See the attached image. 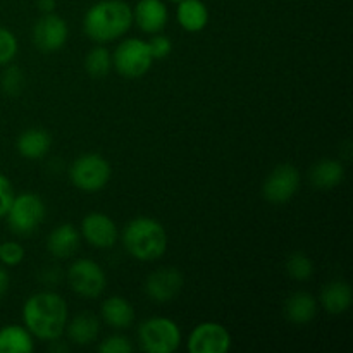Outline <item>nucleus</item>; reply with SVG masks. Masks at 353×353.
<instances>
[{
  "mask_svg": "<svg viewBox=\"0 0 353 353\" xmlns=\"http://www.w3.org/2000/svg\"><path fill=\"white\" fill-rule=\"evenodd\" d=\"M68 317V303L54 292L34 293L23 305L24 327L41 341L59 340L65 331Z\"/></svg>",
  "mask_w": 353,
  "mask_h": 353,
  "instance_id": "obj_1",
  "label": "nucleus"
},
{
  "mask_svg": "<svg viewBox=\"0 0 353 353\" xmlns=\"http://www.w3.org/2000/svg\"><path fill=\"white\" fill-rule=\"evenodd\" d=\"M133 24V9L124 0H100L85 14L83 30L90 40L109 43L126 34Z\"/></svg>",
  "mask_w": 353,
  "mask_h": 353,
  "instance_id": "obj_2",
  "label": "nucleus"
},
{
  "mask_svg": "<svg viewBox=\"0 0 353 353\" xmlns=\"http://www.w3.org/2000/svg\"><path fill=\"white\" fill-rule=\"evenodd\" d=\"M123 245L128 254L140 262H154L168 250V233L152 217H134L124 226Z\"/></svg>",
  "mask_w": 353,
  "mask_h": 353,
  "instance_id": "obj_3",
  "label": "nucleus"
},
{
  "mask_svg": "<svg viewBox=\"0 0 353 353\" xmlns=\"http://www.w3.org/2000/svg\"><path fill=\"white\" fill-rule=\"evenodd\" d=\"M138 343L148 353H172L181 345V330L169 317H150L138 327Z\"/></svg>",
  "mask_w": 353,
  "mask_h": 353,
  "instance_id": "obj_4",
  "label": "nucleus"
},
{
  "mask_svg": "<svg viewBox=\"0 0 353 353\" xmlns=\"http://www.w3.org/2000/svg\"><path fill=\"white\" fill-rule=\"evenodd\" d=\"M112 176L109 161L100 154H83L69 168V179L85 193H97L107 186Z\"/></svg>",
  "mask_w": 353,
  "mask_h": 353,
  "instance_id": "obj_5",
  "label": "nucleus"
},
{
  "mask_svg": "<svg viewBox=\"0 0 353 353\" xmlns=\"http://www.w3.org/2000/svg\"><path fill=\"white\" fill-rule=\"evenodd\" d=\"M154 57L148 43L141 38H126L117 45L112 54V68L123 78L137 79L147 74L152 68Z\"/></svg>",
  "mask_w": 353,
  "mask_h": 353,
  "instance_id": "obj_6",
  "label": "nucleus"
},
{
  "mask_svg": "<svg viewBox=\"0 0 353 353\" xmlns=\"http://www.w3.org/2000/svg\"><path fill=\"white\" fill-rule=\"evenodd\" d=\"M45 214H47L45 203L37 193H21V195L14 196L6 217L12 233L19 234V236H28L40 228L45 219Z\"/></svg>",
  "mask_w": 353,
  "mask_h": 353,
  "instance_id": "obj_7",
  "label": "nucleus"
},
{
  "mask_svg": "<svg viewBox=\"0 0 353 353\" xmlns=\"http://www.w3.org/2000/svg\"><path fill=\"white\" fill-rule=\"evenodd\" d=\"M68 281L72 292L83 299H99L107 288V276L102 265L90 259H78L68 271Z\"/></svg>",
  "mask_w": 353,
  "mask_h": 353,
  "instance_id": "obj_8",
  "label": "nucleus"
},
{
  "mask_svg": "<svg viewBox=\"0 0 353 353\" xmlns=\"http://www.w3.org/2000/svg\"><path fill=\"white\" fill-rule=\"evenodd\" d=\"M300 188V172L295 165L281 164L265 178L262 195L272 205H283L295 196Z\"/></svg>",
  "mask_w": 353,
  "mask_h": 353,
  "instance_id": "obj_9",
  "label": "nucleus"
},
{
  "mask_svg": "<svg viewBox=\"0 0 353 353\" xmlns=\"http://www.w3.org/2000/svg\"><path fill=\"white\" fill-rule=\"evenodd\" d=\"M69 38V26L61 16L50 12L43 14L40 19L34 23L33 28V41L37 48L43 54H54L59 52Z\"/></svg>",
  "mask_w": 353,
  "mask_h": 353,
  "instance_id": "obj_10",
  "label": "nucleus"
},
{
  "mask_svg": "<svg viewBox=\"0 0 353 353\" xmlns=\"http://www.w3.org/2000/svg\"><path fill=\"white\" fill-rule=\"evenodd\" d=\"M231 348V334L223 324L202 323L188 338L190 353H226Z\"/></svg>",
  "mask_w": 353,
  "mask_h": 353,
  "instance_id": "obj_11",
  "label": "nucleus"
},
{
  "mask_svg": "<svg viewBox=\"0 0 353 353\" xmlns=\"http://www.w3.org/2000/svg\"><path fill=\"white\" fill-rule=\"evenodd\" d=\"M183 288V274L174 268H161L145 281V293L155 303L172 302Z\"/></svg>",
  "mask_w": 353,
  "mask_h": 353,
  "instance_id": "obj_12",
  "label": "nucleus"
},
{
  "mask_svg": "<svg viewBox=\"0 0 353 353\" xmlns=\"http://www.w3.org/2000/svg\"><path fill=\"white\" fill-rule=\"evenodd\" d=\"M81 234L92 247L107 250L117 243L119 230L107 214L90 212L81 221Z\"/></svg>",
  "mask_w": 353,
  "mask_h": 353,
  "instance_id": "obj_13",
  "label": "nucleus"
},
{
  "mask_svg": "<svg viewBox=\"0 0 353 353\" xmlns=\"http://www.w3.org/2000/svg\"><path fill=\"white\" fill-rule=\"evenodd\" d=\"M133 21L143 33H161L169 21L168 7L162 0H140L133 10Z\"/></svg>",
  "mask_w": 353,
  "mask_h": 353,
  "instance_id": "obj_14",
  "label": "nucleus"
},
{
  "mask_svg": "<svg viewBox=\"0 0 353 353\" xmlns=\"http://www.w3.org/2000/svg\"><path fill=\"white\" fill-rule=\"evenodd\" d=\"M321 305L330 316H341L352 305V286L347 281L334 279L327 283L321 292Z\"/></svg>",
  "mask_w": 353,
  "mask_h": 353,
  "instance_id": "obj_15",
  "label": "nucleus"
},
{
  "mask_svg": "<svg viewBox=\"0 0 353 353\" xmlns=\"http://www.w3.org/2000/svg\"><path fill=\"white\" fill-rule=\"evenodd\" d=\"M79 231L72 224H61L47 238V250L55 259H69L79 248Z\"/></svg>",
  "mask_w": 353,
  "mask_h": 353,
  "instance_id": "obj_16",
  "label": "nucleus"
},
{
  "mask_svg": "<svg viewBox=\"0 0 353 353\" xmlns=\"http://www.w3.org/2000/svg\"><path fill=\"white\" fill-rule=\"evenodd\" d=\"M176 17L183 30L199 33L209 23V9L202 0H179Z\"/></svg>",
  "mask_w": 353,
  "mask_h": 353,
  "instance_id": "obj_17",
  "label": "nucleus"
},
{
  "mask_svg": "<svg viewBox=\"0 0 353 353\" xmlns=\"http://www.w3.org/2000/svg\"><path fill=\"white\" fill-rule=\"evenodd\" d=\"M65 331H68V338L72 343L79 345V347H86V345H92L99 338L100 323L92 312H81L72 317L71 323L65 324Z\"/></svg>",
  "mask_w": 353,
  "mask_h": 353,
  "instance_id": "obj_18",
  "label": "nucleus"
},
{
  "mask_svg": "<svg viewBox=\"0 0 353 353\" xmlns=\"http://www.w3.org/2000/svg\"><path fill=\"white\" fill-rule=\"evenodd\" d=\"M309 179L317 190H333L343 183L345 168L336 159H323L310 169Z\"/></svg>",
  "mask_w": 353,
  "mask_h": 353,
  "instance_id": "obj_19",
  "label": "nucleus"
},
{
  "mask_svg": "<svg viewBox=\"0 0 353 353\" xmlns=\"http://www.w3.org/2000/svg\"><path fill=\"white\" fill-rule=\"evenodd\" d=\"M52 137L43 128H30L17 138V152L24 159H41L50 150Z\"/></svg>",
  "mask_w": 353,
  "mask_h": 353,
  "instance_id": "obj_20",
  "label": "nucleus"
},
{
  "mask_svg": "<svg viewBox=\"0 0 353 353\" xmlns=\"http://www.w3.org/2000/svg\"><path fill=\"white\" fill-rule=\"evenodd\" d=\"M285 314L290 323L309 324L317 314V300L307 292H295L286 299Z\"/></svg>",
  "mask_w": 353,
  "mask_h": 353,
  "instance_id": "obj_21",
  "label": "nucleus"
},
{
  "mask_svg": "<svg viewBox=\"0 0 353 353\" xmlns=\"http://www.w3.org/2000/svg\"><path fill=\"white\" fill-rule=\"evenodd\" d=\"M102 319L114 330H128L134 321V309L123 296H110L102 303Z\"/></svg>",
  "mask_w": 353,
  "mask_h": 353,
  "instance_id": "obj_22",
  "label": "nucleus"
},
{
  "mask_svg": "<svg viewBox=\"0 0 353 353\" xmlns=\"http://www.w3.org/2000/svg\"><path fill=\"white\" fill-rule=\"evenodd\" d=\"M33 348V334L26 327L16 324L0 327V353H31Z\"/></svg>",
  "mask_w": 353,
  "mask_h": 353,
  "instance_id": "obj_23",
  "label": "nucleus"
},
{
  "mask_svg": "<svg viewBox=\"0 0 353 353\" xmlns=\"http://www.w3.org/2000/svg\"><path fill=\"white\" fill-rule=\"evenodd\" d=\"M85 69L92 78H105L112 69V54L102 45L92 48L85 57Z\"/></svg>",
  "mask_w": 353,
  "mask_h": 353,
  "instance_id": "obj_24",
  "label": "nucleus"
},
{
  "mask_svg": "<svg viewBox=\"0 0 353 353\" xmlns=\"http://www.w3.org/2000/svg\"><path fill=\"white\" fill-rule=\"evenodd\" d=\"M286 272L295 281H307L309 278H312L314 264L307 254H303V252H293L286 259Z\"/></svg>",
  "mask_w": 353,
  "mask_h": 353,
  "instance_id": "obj_25",
  "label": "nucleus"
},
{
  "mask_svg": "<svg viewBox=\"0 0 353 353\" xmlns=\"http://www.w3.org/2000/svg\"><path fill=\"white\" fill-rule=\"evenodd\" d=\"M0 86H2L3 93L9 97H17L24 88V74L17 65L7 64L6 71L2 72L0 78Z\"/></svg>",
  "mask_w": 353,
  "mask_h": 353,
  "instance_id": "obj_26",
  "label": "nucleus"
},
{
  "mask_svg": "<svg viewBox=\"0 0 353 353\" xmlns=\"http://www.w3.org/2000/svg\"><path fill=\"white\" fill-rule=\"evenodd\" d=\"M17 38L7 28L0 26V65H7L17 55Z\"/></svg>",
  "mask_w": 353,
  "mask_h": 353,
  "instance_id": "obj_27",
  "label": "nucleus"
},
{
  "mask_svg": "<svg viewBox=\"0 0 353 353\" xmlns=\"http://www.w3.org/2000/svg\"><path fill=\"white\" fill-rule=\"evenodd\" d=\"M24 261V248L17 241H6L0 243V262L3 265H19Z\"/></svg>",
  "mask_w": 353,
  "mask_h": 353,
  "instance_id": "obj_28",
  "label": "nucleus"
},
{
  "mask_svg": "<svg viewBox=\"0 0 353 353\" xmlns=\"http://www.w3.org/2000/svg\"><path fill=\"white\" fill-rule=\"evenodd\" d=\"M99 352L102 353H130L133 352V345L123 334H112V336L102 340L99 345Z\"/></svg>",
  "mask_w": 353,
  "mask_h": 353,
  "instance_id": "obj_29",
  "label": "nucleus"
},
{
  "mask_svg": "<svg viewBox=\"0 0 353 353\" xmlns=\"http://www.w3.org/2000/svg\"><path fill=\"white\" fill-rule=\"evenodd\" d=\"M147 43H148V48H150V54L152 57H154V61L155 59H165L172 52L171 38L164 37V34L161 33H155Z\"/></svg>",
  "mask_w": 353,
  "mask_h": 353,
  "instance_id": "obj_30",
  "label": "nucleus"
},
{
  "mask_svg": "<svg viewBox=\"0 0 353 353\" xmlns=\"http://www.w3.org/2000/svg\"><path fill=\"white\" fill-rule=\"evenodd\" d=\"M14 188H12V183L9 181L7 176H3L0 172V217H6L7 210H9L10 203L14 200Z\"/></svg>",
  "mask_w": 353,
  "mask_h": 353,
  "instance_id": "obj_31",
  "label": "nucleus"
},
{
  "mask_svg": "<svg viewBox=\"0 0 353 353\" xmlns=\"http://www.w3.org/2000/svg\"><path fill=\"white\" fill-rule=\"evenodd\" d=\"M9 286H10L9 272H7L3 268H0V300H2L3 296H6V293L9 292Z\"/></svg>",
  "mask_w": 353,
  "mask_h": 353,
  "instance_id": "obj_32",
  "label": "nucleus"
},
{
  "mask_svg": "<svg viewBox=\"0 0 353 353\" xmlns=\"http://www.w3.org/2000/svg\"><path fill=\"white\" fill-rule=\"evenodd\" d=\"M37 6L43 14H50L57 7V0H37Z\"/></svg>",
  "mask_w": 353,
  "mask_h": 353,
  "instance_id": "obj_33",
  "label": "nucleus"
},
{
  "mask_svg": "<svg viewBox=\"0 0 353 353\" xmlns=\"http://www.w3.org/2000/svg\"><path fill=\"white\" fill-rule=\"evenodd\" d=\"M169 2H179V0H169Z\"/></svg>",
  "mask_w": 353,
  "mask_h": 353,
  "instance_id": "obj_34",
  "label": "nucleus"
}]
</instances>
